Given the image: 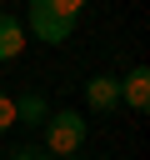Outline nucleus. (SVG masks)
Masks as SVG:
<instances>
[{
  "mask_svg": "<svg viewBox=\"0 0 150 160\" xmlns=\"http://www.w3.org/2000/svg\"><path fill=\"white\" fill-rule=\"evenodd\" d=\"M75 20H80V15L60 10L55 0H30V10H25V35H35L40 45H65V40L75 35Z\"/></svg>",
  "mask_w": 150,
  "mask_h": 160,
  "instance_id": "f257e3e1",
  "label": "nucleus"
},
{
  "mask_svg": "<svg viewBox=\"0 0 150 160\" xmlns=\"http://www.w3.org/2000/svg\"><path fill=\"white\" fill-rule=\"evenodd\" d=\"M45 150L55 160H70V155L85 150V120H80V110H50L45 115Z\"/></svg>",
  "mask_w": 150,
  "mask_h": 160,
  "instance_id": "f03ea898",
  "label": "nucleus"
},
{
  "mask_svg": "<svg viewBox=\"0 0 150 160\" xmlns=\"http://www.w3.org/2000/svg\"><path fill=\"white\" fill-rule=\"evenodd\" d=\"M85 105H90L95 115H110V110L120 105V80H115V75H90V80H85Z\"/></svg>",
  "mask_w": 150,
  "mask_h": 160,
  "instance_id": "7ed1b4c3",
  "label": "nucleus"
},
{
  "mask_svg": "<svg viewBox=\"0 0 150 160\" xmlns=\"http://www.w3.org/2000/svg\"><path fill=\"white\" fill-rule=\"evenodd\" d=\"M120 105H130V110H150V70H145V65H135V70L120 80Z\"/></svg>",
  "mask_w": 150,
  "mask_h": 160,
  "instance_id": "20e7f679",
  "label": "nucleus"
},
{
  "mask_svg": "<svg viewBox=\"0 0 150 160\" xmlns=\"http://www.w3.org/2000/svg\"><path fill=\"white\" fill-rule=\"evenodd\" d=\"M20 50H25V20L0 10V60H15Z\"/></svg>",
  "mask_w": 150,
  "mask_h": 160,
  "instance_id": "39448f33",
  "label": "nucleus"
},
{
  "mask_svg": "<svg viewBox=\"0 0 150 160\" xmlns=\"http://www.w3.org/2000/svg\"><path fill=\"white\" fill-rule=\"evenodd\" d=\"M45 115H50L45 95H20L15 100V125H45Z\"/></svg>",
  "mask_w": 150,
  "mask_h": 160,
  "instance_id": "423d86ee",
  "label": "nucleus"
},
{
  "mask_svg": "<svg viewBox=\"0 0 150 160\" xmlns=\"http://www.w3.org/2000/svg\"><path fill=\"white\" fill-rule=\"evenodd\" d=\"M5 130H15V100L10 95H0V135Z\"/></svg>",
  "mask_w": 150,
  "mask_h": 160,
  "instance_id": "0eeeda50",
  "label": "nucleus"
},
{
  "mask_svg": "<svg viewBox=\"0 0 150 160\" xmlns=\"http://www.w3.org/2000/svg\"><path fill=\"white\" fill-rule=\"evenodd\" d=\"M55 5H60V10H70V15H80V10H85V0H55Z\"/></svg>",
  "mask_w": 150,
  "mask_h": 160,
  "instance_id": "6e6552de",
  "label": "nucleus"
},
{
  "mask_svg": "<svg viewBox=\"0 0 150 160\" xmlns=\"http://www.w3.org/2000/svg\"><path fill=\"white\" fill-rule=\"evenodd\" d=\"M10 160H40V150H15Z\"/></svg>",
  "mask_w": 150,
  "mask_h": 160,
  "instance_id": "1a4fd4ad",
  "label": "nucleus"
},
{
  "mask_svg": "<svg viewBox=\"0 0 150 160\" xmlns=\"http://www.w3.org/2000/svg\"><path fill=\"white\" fill-rule=\"evenodd\" d=\"M40 160H45V155H40Z\"/></svg>",
  "mask_w": 150,
  "mask_h": 160,
  "instance_id": "9d476101",
  "label": "nucleus"
}]
</instances>
